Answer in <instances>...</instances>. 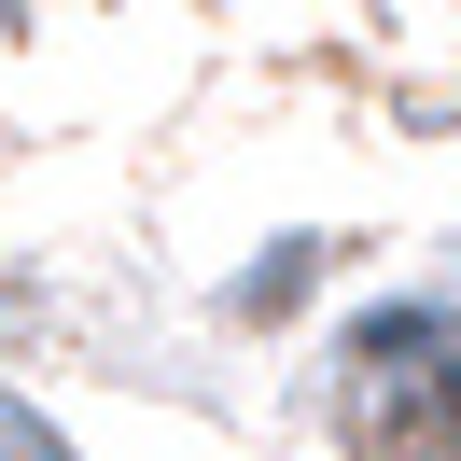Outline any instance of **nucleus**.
Wrapping results in <instances>:
<instances>
[]
</instances>
